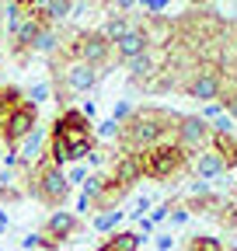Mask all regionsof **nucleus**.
Segmentation results:
<instances>
[{"mask_svg": "<svg viewBox=\"0 0 237 251\" xmlns=\"http://www.w3.org/2000/svg\"><path fill=\"white\" fill-rule=\"evenodd\" d=\"M0 161H4V147H0Z\"/></svg>", "mask_w": 237, "mask_h": 251, "instance_id": "nucleus-43", "label": "nucleus"}, {"mask_svg": "<svg viewBox=\"0 0 237 251\" xmlns=\"http://www.w3.org/2000/svg\"><path fill=\"white\" fill-rule=\"evenodd\" d=\"M220 101H223V112L230 119H237V94H234V98H220Z\"/></svg>", "mask_w": 237, "mask_h": 251, "instance_id": "nucleus-35", "label": "nucleus"}, {"mask_svg": "<svg viewBox=\"0 0 237 251\" xmlns=\"http://www.w3.org/2000/svg\"><path fill=\"white\" fill-rule=\"evenodd\" d=\"M210 126H213V133H220V136H223V133H234V119H230L227 112H223V115H216Z\"/></svg>", "mask_w": 237, "mask_h": 251, "instance_id": "nucleus-28", "label": "nucleus"}, {"mask_svg": "<svg viewBox=\"0 0 237 251\" xmlns=\"http://www.w3.org/2000/svg\"><path fill=\"white\" fill-rule=\"evenodd\" d=\"M108 52H112V46L101 39V31H87V35L77 39V59L91 63V67H101L108 59Z\"/></svg>", "mask_w": 237, "mask_h": 251, "instance_id": "nucleus-11", "label": "nucleus"}, {"mask_svg": "<svg viewBox=\"0 0 237 251\" xmlns=\"http://www.w3.org/2000/svg\"><path fill=\"white\" fill-rule=\"evenodd\" d=\"M136 108L129 105V101H115V108H112V122H118V126H122V122H129V115H133Z\"/></svg>", "mask_w": 237, "mask_h": 251, "instance_id": "nucleus-27", "label": "nucleus"}, {"mask_svg": "<svg viewBox=\"0 0 237 251\" xmlns=\"http://www.w3.org/2000/svg\"><path fill=\"white\" fill-rule=\"evenodd\" d=\"M7 28H11V42H14V49L24 52V49H32V42H35V35H39L42 21H39L35 11H18L14 4H7Z\"/></svg>", "mask_w": 237, "mask_h": 251, "instance_id": "nucleus-7", "label": "nucleus"}, {"mask_svg": "<svg viewBox=\"0 0 237 251\" xmlns=\"http://www.w3.org/2000/svg\"><path fill=\"white\" fill-rule=\"evenodd\" d=\"M167 220H171V227H182L185 220H189V209L185 206H171V213H167Z\"/></svg>", "mask_w": 237, "mask_h": 251, "instance_id": "nucleus-32", "label": "nucleus"}, {"mask_svg": "<svg viewBox=\"0 0 237 251\" xmlns=\"http://www.w3.org/2000/svg\"><path fill=\"white\" fill-rule=\"evenodd\" d=\"M18 11H35V0H11Z\"/></svg>", "mask_w": 237, "mask_h": 251, "instance_id": "nucleus-39", "label": "nucleus"}, {"mask_svg": "<svg viewBox=\"0 0 237 251\" xmlns=\"http://www.w3.org/2000/svg\"><path fill=\"white\" fill-rule=\"evenodd\" d=\"M122 220H126L122 209H118V206H108V209H101V213L95 216V230H98V234H115Z\"/></svg>", "mask_w": 237, "mask_h": 251, "instance_id": "nucleus-17", "label": "nucleus"}, {"mask_svg": "<svg viewBox=\"0 0 237 251\" xmlns=\"http://www.w3.org/2000/svg\"><path fill=\"white\" fill-rule=\"evenodd\" d=\"M77 209H80V213H91V209H95V202L87 199V196H80V199H77Z\"/></svg>", "mask_w": 237, "mask_h": 251, "instance_id": "nucleus-38", "label": "nucleus"}, {"mask_svg": "<svg viewBox=\"0 0 237 251\" xmlns=\"http://www.w3.org/2000/svg\"><path fill=\"white\" fill-rule=\"evenodd\" d=\"M220 91H223V80H220L216 74H199V77H192V80L185 84V94H189V98H195V101H202V105L220 101Z\"/></svg>", "mask_w": 237, "mask_h": 251, "instance_id": "nucleus-12", "label": "nucleus"}, {"mask_svg": "<svg viewBox=\"0 0 237 251\" xmlns=\"http://www.w3.org/2000/svg\"><path fill=\"white\" fill-rule=\"evenodd\" d=\"M167 213H171V202H161L157 209H150V213H146V220H150V224L157 227V224H164V220H167Z\"/></svg>", "mask_w": 237, "mask_h": 251, "instance_id": "nucleus-29", "label": "nucleus"}, {"mask_svg": "<svg viewBox=\"0 0 237 251\" xmlns=\"http://www.w3.org/2000/svg\"><path fill=\"white\" fill-rule=\"evenodd\" d=\"M73 14V0H49V7L39 14V21L42 25H59L63 18H70Z\"/></svg>", "mask_w": 237, "mask_h": 251, "instance_id": "nucleus-18", "label": "nucleus"}, {"mask_svg": "<svg viewBox=\"0 0 237 251\" xmlns=\"http://www.w3.org/2000/svg\"><path fill=\"white\" fill-rule=\"evenodd\" d=\"M84 178H87V168H84V164H77V168L67 171V181H70V185H73V181H84Z\"/></svg>", "mask_w": 237, "mask_h": 251, "instance_id": "nucleus-33", "label": "nucleus"}, {"mask_svg": "<svg viewBox=\"0 0 237 251\" xmlns=\"http://www.w3.org/2000/svg\"><path fill=\"white\" fill-rule=\"evenodd\" d=\"M77 112H80V115H84V119H87V122H91V119H95V115H98V105H95V101H84V105H80V108H77Z\"/></svg>", "mask_w": 237, "mask_h": 251, "instance_id": "nucleus-34", "label": "nucleus"}, {"mask_svg": "<svg viewBox=\"0 0 237 251\" xmlns=\"http://www.w3.org/2000/svg\"><path fill=\"white\" fill-rule=\"evenodd\" d=\"M171 244H174L171 234H161V237H157V251H171Z\"/></svg>", "mask_w": 237, "mask_h": 251, "instance_id": "nucleus-37", "label": "nucleus"}, {"mask_svg": "<svg viewBox=\"0 0 237 251\" xmlns=\"http://www.w3.org/2000/svg\"><path fill=\"white\" fill-rule=\"evenodd\" d=\"M216 251H227V248H216Z\"/></svg>", "mask_w": 237, "mask_h": 251, "instance_id": "nucleus-44", "label": "nucleus"}, {"mask_svg": "<svg viewBox=\"0 0 237 251\" xmlns=\"http://www.w3.org/2000/svg\"><path fill=\"white\" fill-rule=\"evenodd\" d=\"M21 248H24V251H46V241H42V234H28V237L21 241Z\"/></svg>", "mask_w": 237, "mask_h": 251, "instance_id": "nucleus-31", "label": "nucleus"}, {"mask_svg": "<svg viewBox=\"0 0 237 251\" xmlns=\"http://www.w3.org/2000/svg\"><path fill=\"white\" fill-rule=\"evenodd\" d=\"M150 74H154V59H150V52H143V56L129 59V77H133V80H143V77H150Z\"/></svg>", "mask_w": 237, "mask_h": 251, "instance_id": "nucleus-23", "label": "nucleus"}, {"mask_svg": "<svg viewBox=\"0 0 237 251\" xmlns=\"http://www.w3.org/2000/svg\"><path fill=\"white\" fill-rule=\"evenodd\" d=\"M52 140H59L67 147V157H70V164L73 161H84L87 153H91L95 147H91V122H87L77 108H67L63 115H56V122H52V133H49Z\"/></svg>", "mask_w": 237, "mask_h": 251, "instance_id": "nucleus-2", "label": "nucleus"}, {"mask_svg": "<svg viewBox=\"0 0 237 251\" xmlns=\"http://www.w3.org/2000/svg\"><path fill=\"white\" fill-rule=\"evenodd\" d=\"M39 234H42V241H46V251H52L56 244H63V241H70V237L80 234V216L70 213V209H52Z\"/></svg>", "mask_w": 237, "mask_h": 251, "instance_id": "nucleus-6", "label": "nucleus"}, {"mask_svg": "<svg viewBox=\"0 0 237 251\" xmlns=\"http://www.w3.org/2000/svg\"><path fill=\"white\" fill-rule=\"evenodd\" d=\"M46 7H49V0H35V14H42Z\"/></svg>", "mask_w": 237, "mask_h": 251, "instance_id": "nucleus-41", "label": "nucleus"}, {"mask_svg": "<svg viewBox=\"0 0 237 251\" xmlns=\"http://www.w3.org/2000/svg\"><path fill=\"white\" fill-rule=\"evenodd\" d=\"M49 98H52V84H49V80H35L32 87H28V98H24V101H32V105L39 108V105L49 101Z\"/></svg>", "mask_w": 237, "mask_h": 251, "instance_id": "nucleus-24", "label": "nucleus"}, {"mask_svg": "<svg viewBox=\"0 0 237 251\" xmlns=\"http://www.w3.org/2000/svg\"><path fill=\"white\" fill-rule=\"evenodd\" d=\"M146 11H150V14H161L164 7H167V0H146V4H143Z\"/></svg>", "mask_w": 237, "mask_h": 251, "instance_id": "nucleus-36", "label": "nucleus"}, {"mask_svg": "<svg viewBox=\"0 0 237 251\" xmlns=\"http://www.w3.org/2000/svg\"><path fill=\"white\" fill-rule=\"evenodd\" d=\"M28 192H32L39 202H46L49 209H63V202L70 199V181H67V171L56 168L49 161L35 164L28 171Z\"/></svg>", "mask_w": 237, "mask_h": 251, "instance_id": "nucleus-3", "label": "nucleus"}, {"mask_svg": "<svg viewBox=\"0 0 237 251\" xmlns=\"http://www.w3.org/2000/svg\"><path fill=\"white\" fill-rule=\"evenodd\" d=\"M39 126V108L32 105V101H21L7 119H4V126H0V136H4V143H11V147H18L28 133H32Z\"/></svg>", "mask_w": 237, "mask_h": 251, "instance_id": "nucleus-8", "label": "nucleus"}, {"mask_svg": "<svg viewBox=\"0 0 237 251\" xmlns=\"http://www.w3.org/2000/svg\"><path fill=\"white\" fill-rule=\"evenodd\" d=\"M192 171H195V178H199V181H210V178H220V175L227 171V164H223V157L210 147V150H199V153H195Z\"/></svg>", "mask_w": 237, "mask_h": 251, "instance_id": "nucleus-14", "label": "nucleus"}, {"mask_svg": "<svg viewBox=\"0 0 237 251\" xmlns=\"http://www.w3.org/2000/svg\"><path fill=\"white\" fill-rule=\"evenodd\" d=\"M21 101H24V98H21L18 87H0V126H4V119H7Z\"/></svg>", "mask_w": 237, "mask_h": 251, "instance_id": "nucleus-21", "label": "nucleus"}, {"mask_svg": "<svg viewBox=\"0 0 237 251\" xmlns=\"http://www.w3.org/2000/svg\"><path fill=\"white\" fill-rule=\"evenodd\" d=\"M210 147H213V150L223 157L227 171L237 164V136H234V133H223V136H220V133H213V143H210Z\"/></svg>", "mask_w": 237, "mask_h": 251, "instance_id": "nucleus-16", "label": "nucleus"}, {"mask_svg": "<svg viewBox=\"0 0 237 251\" xmlns=\"http://www.w3.org/2000/svg\"><path fill=\"white\" fill-rule=\"evenodd\" d=\"M4 227H7V213L0 209V234H4Z\"/></svg>", "mask_w": 237, "mask_h": 251, "instance_id": "nucleus-42", "label": "nucleus"}, {"mask_svg": "<svg viewBox=\"0 0 237 251\" xmlns=\"http://www.w3.org/2000/svg\"><path fill=\"white\" fill-rule=\"evenodd\" d=\"M185 150H178L174 143H157V147H150L143 157H136L140 161V171L143 175H150V178H171V175H178L185 168Z\"/></svg>", "mask_w": 237, "mask_h": 251, "instance_id": "nucleus-4", "label": "nucleus"}, {"mask_svg": "<svg viewBox=\"0 0 237 251\" xmlns=\"http://www.w3.org/2000/svg\"><path fill=\"white\" fill-rule=\"evenodd\" d=\"M129 28H133V25H129V21H126L122 14H115V18H108V21H105V28H101V39H105L108 46H115V42L122 39Z\"/></svg>", "mask_w": 237, "mask_h": 251, "instance_id": "nucleus-20", "label": "nucleus"}, {"mask_svg": "<svg viewBox=\"0 0 237 251\" xmlns=\"http://www.w3.org/2000/svg\"><path fill=\"white\" fill-rule=\"evenodd\" d=\"M213 143V126L199 115H174V147L185 153L210 150Z\"/></svg>", "mask_w": 237, "mask_h": 251, "instance_id": "nucleus-5", "label": "nucleus"}, {"mask_svg": "<svg viewBox=\"0 0 237 251\" xmlns=\"http://www.w3.org/2000/svg\"><path fill=\"white\" fill-rule=\"evenodd\" d=\"M46 140H49L46 129H39V126H35V129L14 147V157H18V168H21V171H32L35 164L46 161Z\"/></svg>", "mask_w": 237, "mask_h": 251, "instance_id": "nucleus-10", "label": "nucleus"}, {"mask_svg": "<svg viewBox=\"0 0 237 251\" xmlns=\"http://www.w3.org/2000/svg\"><path fill=\"white\" fill-rule=\"evenodd\" d=\"M56 49H59V35H56V28H52V25H42V28H39V35H35V42H32V52L52 56Z\"/></svg>", "mask_w": 237, "mask_h": 251, "instance_id": "nucleus-19", "label": "nucleus"}, {"mask_svg": "<svg viewBox=\"0 0 237 251\" xmlns=\"http://www.w3.org/2000/svg\"><path fill=\"white\" fill-rule=\"evenodd\" d=\"M112 4H115V11H129V7L136 4V0H112Z\"/></svg>", "mask_w": 237, "mask_h": 251, "instance_id": "nucleus-40", "label": "nucleus"}, {"mask_svg": "<svg viewBox=\"0 0 237 251\" xmlns=\"http://www.w3.org/2000/svg\"><path fill=\"white\" fill-rule=\"evenodd\" d=\"M95 136H101V140H115L118 133H122V126L118 122H112V119H105V122H98V129H91Z\"/></svg>", "mask_w": 237, "mask_h": 251, "instance_id": "nucleus-25", "label": "nucleus"}, {"mask_svg": "<svg viewBox=\"0 0 237 251\" xmlns=\"http://www.w3.org/2000/svg\"><path fill=\"white\" fill-rule=\"evenodd\" d=\"M167 122H174V119L164 115V112H157V108H143V112H133L129 122H122V133H118V136H122V143L136 157V153H146L150 147L164 143Z\"/></svg>", "mask_w": 237, "mask_h": 251, "instance_id": "nucleus-1", "label": "nucleus"}, {"mask_svg": "<svg viewBox=\"0 0 237 251\" xmlns=\"http://www.w3.org/2000/svg\"><path fill=\"white\" fill-rule=\"evenodd\" d=\"M101 74H105L101 67H91V63H84V59H73V63H67V70H63V84L73 94H87V91L98 87Z\"/></svg>", "mask_w": 237, "mask_h": 251, "instance_id": "nucleus-9", "label": "nucleus"}, {"mask_svg": "<svg viewBox=\"0 0 237 251\" xmlns=\"http://www.w3.org/2000/svg\"><path fill=\"white\" fill-rule=\"evenodd\" d=\"M216 115H223V101H210V105H202V112H199V119H206V122H213Z\"/></svg>", "mask_w": 237, "mask_h": 251, "instance_id": "nucleus-30", "label": "nucleus"}, {"mask_svg": "<svg viewBox=\"0 0 237 251\" xmlns=\"http://www.w3.org/2000/svg\"><path fill=\"white\" fill-rule=\"evenodd\" d=\"M143 237L136 230H115L108 234V241H101V251H140Z\"/></svg>", "mask_w": 237, "mask_h": 251, "instance_id": "nucleus-15", "label": "nucleus"}, {"mask_svg": "<svg viewBox=\"0 0 237 251\" xmlns=\"http://www.w3.org/2000/svg\"><path fill=\"white\" fill-rule=\"evenodd\" d=\"M146 49H150V35H146V28H129L126 35L115 42V56L122 59V63H129V59L143 56Z\"/></svg>", "mask_w": 237, "mask_h": 251, "instance_id": "nucleus-13", "label": "nucleus"}, {"mask_svg": "<svg viewBox=\"0 0 237 251\" xmlns=\"http://www.w3.org/2000/svg\"><path fill=\"white\" fill-rule=\"evenodd\" d=\"M216 248H223L216 237H192L189 241V251H216Z\"/></svg>", "mask_w": 237, "mask_h": 251, "instance_id": "nucleus-26", "label": "nucleus"}, {"mask_svg": "<svg viewBox=\"0 0 237 251\" xmlns=\"http://www.w3.org/2000/svg\"><path fill=\"white\" fill-rule=\"evenodd\" d=\"M140 175H143V171H140V161H136V157H126V161L115 168V181L122 185V188H126L129 181H136Z\"/></svg>", "mask_w": 237, "mask_h": 251, "instance_id": "nucleus-22", "label": "nucleus"}]
</instances>
